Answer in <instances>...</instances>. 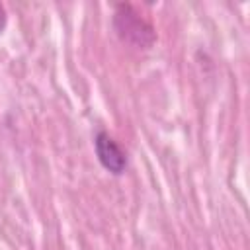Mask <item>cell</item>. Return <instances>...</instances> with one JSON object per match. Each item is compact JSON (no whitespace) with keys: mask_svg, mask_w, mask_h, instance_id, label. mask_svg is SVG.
I'll list each match as a JSON object with an SVG mask.
<instances>
[{"mask_svg":"<svg viewBox=\"0 0 250 250\" xmlns=\"http://www.w3.org/2000/svg\"><path fill=\"white\" fill-rule=\"evenodd\" d=\"M113 25L119 37L137 47H148L154 43V29L152 25L131 6V4H117L113 12Z\"/></svg>","mask_w":250,"mask_h":250,"instance_id":"6da1fadb","label":"cell"},{"mask_svg":"<svg viewBox=\"0 0 250 250\" xmlns=\"http://www.w3.org/2000/svg\"><path fill=\"white\" fill-rule=\"evenodd\" d=\"M94 150H96V156H98L100 164L107 172H111L115 176L125 172L127 156H125L123 148L117 145V141L109 133H105V131H98L96 133V137H94Z\"/></svg>","mask_w":250,"mask_h":250,"instance_id":"7a4b0ae2","label":"cell"},{"mask_svg":"<svg viewBox=\"0 0 250 250\" xmlns=\"http://www.w3.org/2000/svg\"><path fill=\"white\" fill-rule=\"evenodd\" d=\"M0 18L6 20V18H4V8H2V4H0ZM2 25H4V21H0V27H2Z\"/></svg>","mask_w":250,"mask_h":250,"instance_id":"3957f363","label":"cell"}]
</instances>
